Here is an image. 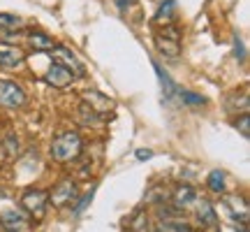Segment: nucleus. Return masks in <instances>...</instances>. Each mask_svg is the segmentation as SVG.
Listing matches in <instances>:
<instances>
[{"instance_id": "dca6fc26", "label": "nucleus", "mask_w": 250, "mask_h": 232, "mask_svg": "<svg viewBox=\"0 0 250 232\" xmlns=\"http://www.w3.org/2000/svg\"><path fill=\"white\" fill-rule=\"evenodd\" d=\"M206 186H208V190H211V193H215V195H223V193H225V172L213 170L211 174H208V179H206Z\"/></svg>"}, {"instance_id": "39448f33", "label": "nucleus", "mask_w": 250, "mask_h": 232, "mask_svg": "<svg viewBox=\"0 0 250 232\" xmlns=\"http://www.w3.org/2000/svg\"><path fill=\"white\" fill-rule=\"evenodd\" d=\"M77 195H79V190H77V181L74 179H62L61 184L54 188V193L49 195V202L54 207H67L72 202V200H77Z\"/></svg>"}, {"instance_id": "cd10ccee", "label": "nucleus", "mask_w": 250, "mask_h": 232, "mask_svg": "<svg viewBox=\"0 0 250 232\" xmlns=\"http://www.w3.org/2000/svg\"><path fill=\"white\" fill-rule=\"evenodd\" d=\"M239 232H248V230H246V225H241V228H239Z\"/></svg>"}, {"instance_id": "a878e982", "label": "nucleus", "mask_w": 250, "mask_h": 232, "mask_svg": "<svg viewBox=\"0 0 250 232\" xmlns=\"http://www.w3.org/2000/svg\"><path fill=\"white\" fill-rule=\"evenodd\" d=\"M151 156H153L151 149H139V151H137V161H148Z\"/></svg>"}, {"instance_id": "5701e85b", "label": "nucleus", "mask_w": 250, "mask_h": 232, "mask_svg": "<svg viewBox=\"0 0 250 232\" xmlns=\"http://www.w3.org/2000/svg\"><path fill=\"white\" fill-rule=\"evenodd\" d=\"M236 128L241 130L243 137H250V116L248 114H241V118L236 121Z\"/></svg>"}, {"instance_id": "7ed1b4c3", "label": "nucleus", "mask_w": 250, "mask_h": 232, "mask_svg": "<svg viewBox=\"0 0 250 232\" xmlns=\"http://www.w3.org/2000/svg\"><path fill=\"white\" fill-rule=\"evenodd\" d=\"M46 205H49V193L42 190V188H30L26 190L23 195H21V207H23V211L28 216H40L44 214Z\"/></svg>"}, {"instance_id": "412c9836", "label": "nucleus", "mask_w": 250, "mask_h": 232, "mask_svg": "<svg viewBox=\"0 0 250 232\" xmlns=\"http://www.w3.org/2000/svg\"><path fill=\"white\" fill-rule=\"evenodd\" d=\"M155 232H192V230H190V225L179 223V221H165V223L158 225Z\"/></svg>"}, {"instance_id": "6e6552de", "label": "nucleus", "mask_w": 250, "mask_h": 232, "mask_svg": "<svg viewBox=\"0 0 250 232\" xmlns=\"http://www.w3.org/2000/svg\"><path fill=\"white\" fill-rule=\"evenodd\" d=\"M51 58H54L58 65H62V68H67V70L72 72V74H83V65L79 63V58L72 54L67 46H61V45H56L51 51Z\"/></svg>"}, {"instance_id": "20e7f679", "label": "nucleus", "mask_w": 250, "mask_h": 232, "mask_svg": "<svg viewBox=\"0 0 250 232\" xmlns=\"http://www.w3.org/2000/svg\"><path fill=\"white\" fill-rule=\"evenodd\" d=\"M0 105L7 109H19L26 105V93L14 81H0Z\"/></svg>"}, {"instance_id": "f03ea898", "label": "nucleus", "mask_w": 250, "mask_h": 232, "mask_svg": "<svg viewBox=\"0 0 250 232\" xmlns=\"http://www.w3.org/2000/svg\"><path fill=\"white\" fill-rule=\"evenodd\" d=\"M155 49L160 51L165 58H176L181 54V33L179 28L167 26L162 33L155 35Z\"/></svg>"}, {"instance_id": "9d476101", "label": "nucleus", "mask_w": 250, "mask_h": 232, "mask_svg": "<svg viewBox=\"0 0 250 232\" xmlns=\"http://www.w3.org/2000/svg\"><path fill=\"white\" fill-rule=\"evenodd\" d=\"M26 61V56L21 49H14V46H0V68L5 70H17L21 68Z\"/></svg>"}, {"instance_id": "f3484780", "label": "nucleus", "mask_w": 250, "mask_h": 232, "mask_svg": "<svg viewBox=\"0 0 250 232\" xmlns=\"http://www.w3.org/2000/svg\"><path fill=\"white\" fill-rule=\"evenodd\" d=\"M23 28V21L14 14H0V30H9V33H17Z\"/></svg>"}, {"instance_id": "4be33fe9", "label": "nucleus", "mask_w": 250, "mask_h": 232, "mask_svg": "<svg viewBox=\"0 0 250 232\" xmlns=\"http://www.w3.org/2000/svg\"><path fill=\"white\" fill-rule=\"evenodd\" d=\"M93 197H95V186L90 188L88 193H86V195H83V197L79 200V205L74 207V216H81V214H83V211H86V207H88L90 202H93Z\"/></svg>"}, {"instance_id": "1a4fd4ad", "label": "nucleus", "mask_w": 250, "mask_h": 232, "mask_svg": "<svg viewBox=\"0 0 250 232\" xmlns=\"http://www.w3.org/2000/svg\"><path fill=\"white\" fill-rule=\"evenodd\" d=\"M44 81L46 84H51V86H56V89H65V86H70L72 81H74V74H72L67 68H62V65L54 63V65L46 70Z\"/></svg>"}, {"instance_id": "4468645a", "label": "nucleus", "mask_w": 250, "mask_h": 232, "mask_svg": "<svg viewBox=\"0 0 250 232\" xmlns=\"http://www.w3.org/2000/svg\"><path fill=\"white\" fill-rule=\"evenodd\" d=\"M153 68H155V72H158V79H160V86H162V93H165V98H167V100H174L176 95H179V89H176V84L171 81L169 72L162 70L160 63H153Z\"/></svg>"}, {"instance_id": "6ab92c4d", "label": "nucleus", "mask_w": 250, "mask_h": 232, "mask_svg": "<svg viewBox=\"0 0 250 232\" xmlns=\"http://www.w3.org/2000/svg\"><path fill=\"white\" fill-rule=\"evenodd\" d=\"M130 232H151L148 230V216L146 211H137L132 218V223H130Z\"/></svg>"}, {"instance_id": "a211bd4d", "label": "nucleus", "mask_w": 250, "mask_h": 232, "mask_svg": "<svg viewBox=\"0 0 250 232\" xmlns=\"http://www.w3.org/2000/svg\"><path fill=\"white\" fill-rule=\"evenodd\" d=\"M179 98L186 102V105H190V107H202V105H206V98L204 95H199V93H195V91H181L179 89Z\"/></svg>"}, {"instance_id": "f8f14e48", "label": "nucleus", "mask_w": 250, "mask_h": 232, "mask_svg": "<svg viewBox=\"0 0 250 232\" xmlns=\"http://www.w3.org/2000/svg\"><path fill=\"white\" fill-rule=\"evenodd\" d=\"M171 200H174V207H176V209H188L190 205H195L197 193H195V188L192 186L183 184V186H179L176 190H174Z\"/></svg>"}, {"instance_id": "f257e3e1", "label": "nucleus", "mask_w": 250, "mask_h": 232, "mask_svg": "<svg viewBox=\"0 0 250 232\" xmlns=\"http://www.w3.org/2000/svg\"><path fill=\"white\" fill-rule=\"evenodd\" d=\"M81 151H83V139H81V135L77 133V130H65V133H61L54 142H51V149H49L51 158H54L56 162H62V165L77 161L81 156Z\"/></svg>"}, {"instance_id": "0eeeda50", "label": "nucleus", "mask_w": 250, "mask_h": 232, "mask_svg": "<svg viewBox=\"0 0 250 232\" xmlns=\"http://www.w3.org/2000/svg\"><path fill=\"white\" fill-rule=\"evenodd\" d=\"M0 223L5 225V230H14V232H26L30 228V216L23 209H9L0 214Z\"/></svg>"}, {"instance_id": "9b49d317", "label": "nucleus", "mask_w": 250, "mask_h": 232, "mask_svg": "<svg viewBox=\"0 0 250 232\" xmlns=\"http://www.w3.org/2000/svg\"><path fill=\"white\" fill-rule=\"evenodd\" d=\"M225 207L229 209V216H232V218H236V221H241V223L246 225V221H248V205H246L243 197L227 195L225 197Z\"/></svg>"}, {"instance_id": "ddd939ff", "label": "nucleus", "mask_w": 250, "mask_h": 232, "mask_svg": "<svg viewBox=\"0 0 250 232\" xmlns=\"http://www.w3.org/2000/svg\"><path fill=\"white\" fill-rule=\"evenodd\" d=\"M195 214L199 218L202 225H215L218 223V216H215V209L208 200H195Z\"/></svg>"}, {"instance_id": "2eb2a0df", "label": "nucleus", "mask_w": 250, "mask_h": 232, "mask_svg": "<svg viewBox=\"0 0 250 232\" xmlns=\"http://www.w3.org/2000/svg\"><path fill=\"white\" fill-rule=\"evenodd\" d=\"M28 45L33 46L35 51H51L56 46V42L46 35V33H40V30H37V33H30V35H28Z\"/></svg>"}, {"instance_id": "423d86ee", "label": "nucleus", "mask_w": 250, "mask_h": 232, "mask_svg": "<svg viewBox=\"0 0 250 232\" xmlns=\"http://www.w3.org/2000/svg\"><path fill=\"white\" fill-rule=\"evenodd\" d=\"M81 98H83V105L95 116H107L109 112L114 109V102H111L104 93H100V91H86Z\"/></svg>"}, {"instance_id": "393cba45", "label": "nucleus", "mask_w": 250, "mask_h": 232, "mask_svg": "<svg viewBox=\"0 0 250 232\" xmlns=\"http://www.w3.org/2000/svg\"><path fill=\"white\" fill-rule=\"evenodd\" d=\"M5 146H7V153H9V156H14V153L19 151V139L12 133H9L7 137H5Z\"/></svg>"}, {"instance_id": "b1692460", "label": "nucleus", "mask_w": 250, "mask_h": 232, "mask_svg": "<svg viewBox=\"0 0 250 232\" xmlns=\"http://www.w3.org/2000/svg\"><path fill=\"white\" fill-rule=\"evenodd\" d=\"M234 54H236V58L239 61H246V46H243V42H241V37H236L234 35Z\"/></svg>"}, {"instance_id": "bb28decb", "label": "nucleus", "mask_w": 250, "mask_h": 232, "mask_svg": "<svg viewBox=\"0 0 250 232\" xmlns=\"http://www.w3.org/2000/svg\"><path fill=\"white\" fill-rule=\"evenodd\" d=\"M132 2H134V0H116V5H118V7H121V9L130 7V5H132Z\"/></svg>"}, {"instance_id": "aec40b11", "label": "nucleus", "mask_w": 250, "mask_h": 232, "mask_svg": "<svg viewBox=\"0 0 250 232\" xmlns=\"http://www.w3.org/2000/svg\"><path fill=\"white\" fill-rule=\"evenodd\" d=\"M174 9H176V2L174 0H165L160 7H158V12H155V21H169L171 17H174Z\"/></svg>"}]
</instances>
